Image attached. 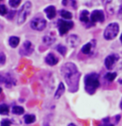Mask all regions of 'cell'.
Instances as JSON below:
<instances>
[{
	"instance_id": "obj_35",
	"label": "cell",
	"mask_w": 122,
	"mask_h": 126,
	"mask_svg": "<svg viewBox=\"0 0 122 126\" xmlns=\"http://www.w3.org/2000/svg\"><path fill=\"white\" fill-rule=\"evenodd\" d=\"M1 93H2V89L0 88V94H1Z\"/></svg>"
},
{
	"instance_id": "obj_21",
	"label": "cell",
	"mask_w": 122,
	"mask_h": 126,
	"mask_svg": "<svg viewBox=\"0 0 122 126\" xmlns=\"http://www.w3.org/2000/svg\"><path fill=\"white\" fill-rule=\"evenodd\" d=\"M117 74L116 73H107V74H105V79L109 81V82H113V81L115 80V79L116 78Z\"/></svg>"
},
{
	"instance_id": "obj_13",
	"label": "cell",
	"mask_w": 122,
	"mask_h": 126,
	"mask_svg": "<svg viewBox=\"0 0 122 126\" xmlns=\"http://www.w3.org/2000/svg\"><path fill=\"white\" fill-rule=\"evenodd\" d=\"M45 62L47 64H49L50 66H53V65H56L58 63L59 59L53 53H50L45 58Z\"/></svg>"
},
{
	"instance_id": "obj_19",
	"label": "cell",
	"mask_w": 122,
	"mask_h": 126,
	"mask_svg": "<svg viewBox=\"0 0 122 126\" xmlns=\"http://www.w3.org/2000/svg\"><path fill=\"white\" fill-rule=\"evenodd\" d=\"M35 116L34 114H27L24 116V122L27 124V125H30V124L34 123L35 121Z\"/></svg>"
},
{
	"instance_id": "obj_14",
	"label": "cell",
	"mask_w": 122,
	"mask_h": 126,
	"mask_svg": "<svg viewBox=\"0 0 122 126\" xmlns=\"http://www.w3.org/2000/svg\"><path fill=\"white\" fill-rule=\"evenodd\" d=\"M44 12H45L47 17H48L49 19H53L56 16V9H55L54 6H49L47 7L45 9H44Z\"/></svg>"
},
{
	"instance_id": "obj_4",
	"label": "cell",
	"mask_w": 122,
	"mask_h": 126,
	"mask_svg": "<svg viewBox=\"0 0 122 126\" xmlns=\"http://www.w3.org/2000/svg\"><path fill=\"white\" fill-rule=\"evenodd\" d=\"M31 8H32V3L29 1H28L23 4L22 6V8L19 9L18 15V24H22V23L25 22V20L27 19L29 14H30Z\"/></svg>"
},
{
	"instance_id": "obj_26",
	"label": "cell",
	"mask_w": 122,
	"mask_h": 126,
	"mask_svg": "<svg viewBox=\"0 0 122 126\" xmlns=\"http://www.w3.org/2000/svg\"><path fill=\"white\" fill-rule=\"evenodd\" d=\"M8 13V8L5 5H0V15L4 16Z\"/></svg>"
},
{
	"instance_id": "obj_34",
	"label": "cell",
	"mask_w": 122,
	"mask_h": 126,
	"mask_svg": "<svg viewBox=\"0 0 122 126\" xmlns=\"http://www.w3.org/2000/svg\"><path fill=\"white\" fill-rule=\"evenodd\" d=\"M120 39H121V44H122V33H121V38H120Z\"/></svg>"
},
{
	"instance_id": "obj_3",
	"label": "cell",
	"mask_w": 122,
	"mask_h": 126,
	"mask_svg": "<svg viewBox=\"0 0 122 126\" xmlns=\"http://www.w3.org/2000/svg\"><path fill=\"white\" fill-rule=\"evenodd\" d=\"M120 27L117 23H110L106 29H105L104 32V38L106 40H112L116 37L119 33Z\"/></svg>"
},
{
	"instance_id": "obj_30",
	"label": "cell",
	"mask_w": 122,
	"mask_h": 126,
	"mask_svg": "<svg viewBox=\"0 0 122 126\" xmlns=\"http://www.w3.org/2000/svg\"><path fill=\"white\" fill-rule=\"evenodd\" d=\"M15 14H16V11H15V10H11V11H9V13L8 14L7 18H8V19L14 18V15H15Z\"/></svg>"
},
{
	"instance_id": "obj_28",
	"label": "cell",
	"mask_w": 122,
	"mask_h": 126,
	"mask_svg": "<svg viewBox=\"0 0 122 126\" xmlns=\"http://www.w3.org/2000/svg\"><path fill=\"white\" fill-rule=\"evenodd\" d=\"M6 61V56L3 53H0V65L4 64Z\"/></svg>"
},
{
	"instance_id": "obj_25",
	"label": "cell",
	"mask_w": 122,
	"mask_h": 126,
	"mask_svg": "<svg viewBox=\"0 0 122 126\" xmlns=\"http://www.w3.org/2000/svg\"><path fill=\"white\" fill-rule=\"evenodd\" d=\"M21 3V0H9V5L12 8H18Z\"/></svg>"
},
{
	"instance_id": "obj_20",
	"label": "cell",
	"mask_w": 122,
	"mask_h": 126,
	"mask_svg": "<svg viewBox=\"0 0 122 126\" xmlns=\"http://www.w3.org/2000/svg\"><path fill=\"white\" fill-rule=\"evenodd\" d=\"M12 112H13V114H14L20 115L24 113V110H23V108L21 107V106H14L12 110Z\"/></svg>"
},
{
	"instance_id": "obj_15",
	"label": "cell",
	"mask_w": 122,
	"mask_h": 126,
	"mask_svg": "<svg viewBox=\"0 0 122 126\" xmlns=\"http://www.w3.org/2000/svg\"><path fill=\"white\" fill-rule=\"evenodd\" d=\"M65 84L63 83H59V87H58L56 92H55V94H54V99H59L63 94L65 93Z\"/></svg>"
},
{
	"instance_id": "obj_11",
	"label": "cell",
	"mask_w": 122,
	"mask_h": 126,
	"mask_svg": "<svg viewBox=\"0 0 122 126\" xmlns=\"http://www.w3.org/2000/svg\"><path fill=\"white\" fill-rule=\"evenodd\" d=\"M66 42H67L68 45L70 47H71V48H76L80 44V38L76 34H71L67 37Z\"/></svg>"
},
{
	"instance_id": "obj_33",
	"label": "cell",
	"mask_w": 122,
	"mask_h": 126,
	"mask_svg": "<svg viewBox=\"0 0 122 126\" xmlns=\"http://www.w3.org/2000/svg\"><path fill=\"white\" fill-rule=\"evenodd\" d=\"M68 126H76V125H74V124H70V125H68Z\"/></svg>"
},
{
	"instance_id": "obj_24",
	"label": "cell",
	"mask_w": 122,
	"mask_h": 126,
	"mask_svg": "<svg viewBox=\"0 0 122 126\" xmlns=\"http://www.w3.org/2000/svg\"><path fill=\"white\" fill-rule=\"evenodd\" d=\"M56 49L58 52H59L61 55H63V56H65L66 54V52H67L66 48L64 45H62V44H59V45L56 47Z\"/></svg>"
},
{
	"instance_id": "obj_12",
	"label": "cell",
	"mask_w": 122,
	"mask_h": 126,
	"mask_svg": "<svg viewBox=\"0 0 122 126\" xmlns=\"http://www.w3.org/2000/svg\"><path fill=\"white\" fill-rule=\"evenodd\" d=\"M95 47V40H92L88 44H85L84 46L81 48V52L85 55H89L91 54L92 52L94 51V48Z\"/></svg>"
},
{
	"instance_id": "obj_5",
	"label": "cell",
	"mask_w": 122,
	"mask_h": 126,
	"mask_svg": "<svg viewBox=\"0 0 122 126\" xmlns=\"http://www.w3.org/2000/svg\"><path fill=\"white\" fill-rule=\"evenodd\" d=\"M47 24L46 20L43 18L42 16H36L35 18H33V20L31 21L30 26L33 29L37 31H42L45 29Z\"/></svg>"
},
{
	"instance_id": "obj_7",
	"label": "cell",
	"mask_w": 122,
	"mask_h": 126,
	"mask_svg": "<svg viewBox=\"0 0 122 126\" xmlns=\"http://www.w3.org/2000/svg\"><path fill=\"white\" fill-rule=\"evenodd\" d=\"M73 27H74V23L71 21H66L64 19H59L58 21V28H59V34L62 36L66 34Z\"/></svg>"
},
{
	"instance_id": "obj_8",
	"label": "cell",
	"mask_w": 122,
	"mask_h": 126,
	"mask_svg": "<svg viewBox=\"0 0 122 126\" xmlns=\"http://www.w3.org/2000/svg\"><path fill=\"white\" fill-rule=\"evenodd\" d=\"M34 52V45L30 41H25L19 49V54L22 56H29Z\"/></svg>"
},
{
	"instance_id": "obj_17",
	"label": "cell",
	"mask_w": 122,
	"mask_h": 126,
	"mask_svg": "<svg viewBox=\"0 0 122 126\" xmlns=\"http://www.w3.org/2000/svg\"><path fill=\"white\" fill-rule=\"evenodd\" d=\"M8 43H9V45L11 46L12 48H16L19 44V38L15 37V36H12V37H10L9 39H8Z\"/></svg>"
},
{
	"instance_id": "obj_16",
	"label": "cell",
	"mask_w": 122,
	"mask_h": 126,
	"mask_svg": "<svg viewBox=\"0 0 122 126\" xmlns=\"http://www.w3.org/2000/svg\"><path fill=\"white\" fill-rule=\"evenodd\" d=\"M80 20L82 23H88L89 22V12L87 10H83L80 14Z\"/></svg>"
},
{
	"instance_id": "obj_23",
	"label": "cell",
	"mask_w": 122,
	"mask_h": 126,
	"mask_svg": "<svg viewBox=\"0 0 122 126\" xmlns=\"http://www.w3.org/2000/svg\"><path fill=\"white\" fill-rule=\"evenodd\" d=\"M60 15L65 19H66V20H67V19H71L73 18V15H72L71 13L67 11V10H65V9H63L60 11Z\"/></svg>"
},
{
	"instance_id": "obj_31",
	"label": "cell",
	"mask_w": 122,
	"mask_h": 126,
	"mask_svg": "<svg viewBox=\"0 0 122 126\" xmlns=\"http://www.w3.org/2000/svg\"><path fill=\"white\" fill-rule=\"evenodd\" d=\"M118 14H119V15H121V14H122V4L121 5V7H120L119 10H118Z\"/></svg>"
},
{
	"instance_id": "obj_22",
	"label": "cell",
	"mask_w": 122,
	"mask_h": 126,
	"mask_svg": "<svg viewBox=\"0 0 122 126\" xmlns=\"http://www.w3.org/2000/svg\"><path fill=\"white\" fill-rule=\"evenodd\" d=\"M9 113V109H8V106L6 105V104H0V114L3 115H7Z\"/></svg>"
},
{
	"instance_id": "obj_18",
	"label": "cell",
	"mask_w": 122,
	"mask_h": 126,
	"mask_svg": "<svg viewBox=\"0 0 122 126\" xmlns=\"http://www.w3.org/2000/svg\"><path fill=\"white\" fill-rule=\"evenodd\" d=\"M43 42L45 44H47V45H52L53 43L55 42V38L51 37V36H49V35L44 36V37L43 38Z\"/></svg>"
},
{
	"instance_id": "obj_1",
	"label": "cell",
	"mask_w": 122,
	"mask_h": 126,
	"mask_svg": "<svg viewBox=\"0 0 122 126\" xmlns=\"http://www.w3.org/2000/svg\"><path fill=\"white\" fill-rule=\"evenodd\" d=\"M61 74L68 85L69 91L71 93L78 91L80 73L76 65L71 62H68L61 67Z\"/></svg>"
},
{
	"instance_id": "obj_9",
	"label": "cell",
	"mask_w": 122,
	"mask_h": 126,
	"mask_svg": "<svg viewBox=\"0 0 122 126\" xmlns=\"http://www.w3.org/2000/svg\"><path fill=\"white\" fill-rule=\"evenodd\" d=\"M119 59H120V56L116 54H110V55H109V56H107L106 59H105V65L106 69L109 70L112 69L113 68H114L115 63L119 60Z\"/></svg>"
},
{
	"instance_id": "obj_2",
	"label": "cell",
	"mask_w": 122,
	"mask_h": 126,
	"mask_svg": "<svg viewBox=\"0 0 122 126\" xmlns=\"http://www.w3.org/2000/svg\"><path fill=\"white\" fill-rule=\"evenodd\" d=\"M100 87V76L96 73H91L85 77V89L89 94H94Z\"/></svg>"
},
{
	"instance_id": "obj_10",
	"label": "cell",
	"mask_w": 122,
	"mask_h": 126,
	"mask_svg": "<svg viewBox=\"0 0 122 126\" xmlns=\"http://www.w3.org/2000/svg\"><path fill=\"white\" fill-rule=\"evenodd\" d=\"M105 20V14L102 10H94L91 13L90 15V22L96 23V22H104Z\"/></svg>"
},
{
	"instance_id": "obj_32",
	"label": "cell",
	"mask_w": 122,
	"mask_h": 126,
	"mask_svg": "<svg viewBox=\"0 0 122 126\" xmlns=\"http://www.w3.org/2000/svg\"><path fill=\"white\" fill-rule=\"evenodd\" d=\"M120 107H121V110H122V99H121V104H120Z\"/></svg>"
},
{
	"instance_id": "obj_27",
	"label": "cell",
	"mask_w": 122,
	"mask_h": 126,
	"mask_svg": "<svg viewBox=\"0 0 122 126\" xmlns=\"http://www.w3.org/2000/svg\"><path fill=\"white\" fill-rule=\"evenodd\" d=\"M100 126H114V125L110 122V118H106L103 120V124Z\"/></svg>"
},
{
	"instance_id": "obj_36",
	"label": "cell",
	"mask_w": 122,
	"mask_h": 126,
	"mask_svg": "<svg viewBox=\"0 0 122 126\" xmlns=\"http://www.w3.org/2000/svg\"><path fill=\"white\" fill-rule=\"evenodd\" d=\"M1 1H2V0H0V2H1Z\"/></svg>"
},
{
	"instance_id": "obj_29",
	"label": "cell",
	"mask_w": 122,
	"mask_h": 126,
	"mask_svg": "<svg viewBox=\"0 0 122 126\" xmlns=\"http://www.w3.org/2000/svg\"><path fill=\"white\" fill-rule=\"evenodd\" d=\"M1 126H11V122L8 119H3L1 122Z\"/></svg>"
},
{
	"instance_id": "obj_6",
	"label": "cell",
	"mask_w": 122,
	"mask_h": 126,
	"mask_svg": "<svg viewBox=\"0 0 122 126\" xmlns=\"http://www.w3.org/2000/svg\"><path fill=\"white\" fill-rule=\"evenodd\" d=\"M122 0H105V9L110 14H114L118 11Z\"/></svg>"
}]
</instances>
